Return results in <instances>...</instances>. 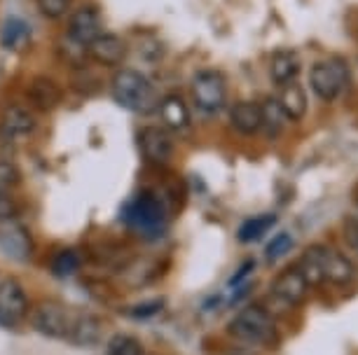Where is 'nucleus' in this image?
Segmentation results:
<instances>
[{
  "instance_id": "f257e3e1",
  "label": "nucleus",
  "mask_w": 358,
  "mask_h": 355,
  "mask_svg": "<svg viewBox=\"0 0 358 355\" xmlns=\"http://www.w3.org/2000/svg\"><path fill=\"white\" fill-rule=\"evenodd\" d=\"M227 332L236 341H244V344L251 346H262L267 351H276L281 346V334L276 330L274 316L260 304H251L246 309H241L229 320Z\"/></svg>"
},
{
  "instance_id": "f03ea898",
  "label": "nucleus",
  "mask_w": 358,
  "mask_h": 355,
  "mask_svg": "<svg viewBox=\"0 0 358 355\" xmlns=\"http://www.w3.org/2000/svg\"><path fill=\"white\" fill-rule=\"evenodd\" d=\"M110 93H113L115 103L136 112V115H150L159 105L157 89H155L150 80L145 75H141L138 70L122 68L115 73L110 80Z\"/></svg>"
},
{
  "instance_id": "7ed1b4c3",
  "label": "nucleus",
  "mask_w": 358,
  "mask_h": 355,
  "mask_svg": "<svg viewBox=\"0 0 358 355\" xmlns=\"http://www.w3.org/2000/svg\"><path fill=\"white\" fill-rule=\"evenodd\" d=\"M124 222L143 236H159L166 227V209L152 192H141L124 209Z\"/></svg>"
},
{
  "instance_id": "20e7f679",
  "label": "nucleus",
  "mask_w": 358,
  "mask_h": 355,
  "mask_svg": "<svg viewBox=\"0 0 358 355\" xmlns=\"http://www.w3.org/2000/svg\"><path fill=\"white\" fill-rule=\"evenodd\" d=\"M349 82V68L342 59H330V61H319L309 70V86L312 91L326 103L340 96L344 84Z\"/></svg>"
},
{
  "instance_id": "39448f33",
  "label": "nucleus",
  "mask_w": 358,
  "mask_h": 355,
  "mask_svg": "<svg viewBox=\"0 0 358 355\" xmlns=\"http://www.w3.org/2000/svg\"><path fill=\"white\" fill-rule=\"evenodd\" d=\"M192 100L201 112H206V115L220 112L225 108V100H227L225 77H222L218 70H199L197 75L192 77Z\"/></svg>"
},
{
  "instance_id": "423d86ee",
  "label": "nucleus",
  "mask_w": 358,
  "mask_h": 355,
  "mask_svg": "<svg viewBox=\"0 0 358 355\" xmlns=\"http://www.w3.org/2000/svg\"><path fill=\"white\" fill-rule=\"evenodd\" d=\"M73 320L76 318L71 316V311L59 301H40L31 313V325L36 327V332L45 334L50 339L71 337Z\"/></svg>"
},
{
  "instance_id": "0eeeda50",
  "label": "nucleus",
  "mask_w": 358,
  "mask_h": 355,
  "mask_svg": "<svg viewBox=\"0 0 358 355\" xmlns=\"http://www.w3.org/2000/svg\"><path fill=\"white\" fill-rule=\"evenodd\" d=\"M269 290H272V297L276 301H281L283 306L293 309V306L305 304L312 287L307 285V280L302 278V273L297 271V266L293 264V266H288V269L276 273V278L272 280V287H269Z\"/></svg>"
},
{
  "instance_id": "6e6552de",
  "label": "nucleus",
  "mask_w": 358,
  "mask_h": 355,
  "mask_svg": "<svg viewBox=\"0 0 358 355\" xmlns=\"http://www.w3.org/2000/svg\"><path fill=\"white\" fill-rule=\"evenodd\" d=\"M29 316V299L24 287L17 280H3L0 283V325L17 327Z\"/></svg>"
},
{
  "instance_id": "1a4fd4ad",
  "label": "nucleus",
  "mask_w": 358,
  "mask_h": 355,
  "mask_svg": "<svg viewBox=\"0 0 358 355\" xmlns=\"http://www.w3.org/2000/svg\"><path fill=\"white\" fill-rule=\"evenodd\" d=\"M138 147L145 162L155 166H166L173 157V140L162 126H143L138 133Z\"/></svg>"
},
{
  "instance_id": "9d476101",
  "label": "nucleus",
  "mask_w": 358,
  "mask_h": 355,
  "mask_svg": "<svg viewBox=\"0 0 358 355\" xmlns=\"http://www.w3.org/2000/svg\"><path fill=\"white\" fill-rule=\"evenodd\" d=\"M319 255H321L323 278H326L328 283L340 285V287L354 283L356 266L347 255H342L340 250H335V248H330V246H323V243H319Z\"/></svg>"
},
{
  "instance_id": "9b49d317",
  "label": "nucleus",
  "mask_w": 358,
  "mask_h": 355,
  "mask_svg": "<svg viewBox=\"0 0 358 355\" xmlns=\"http://www.w3.org/2000/svg\"><path fill=\"white\" fill-rule=\"evenodd\" d=\"M87 54H90V61L103 66V68H115L124 61L127 56V45L124 40L115 33H101L96 40H92L87 45Z\"/></svg>"
},
{
  "instance_id": "f8f14e48",
  "label": "nucleus",
  "mask_w": 358,
  "mask_h": 355,
  "mask_svg": "<svg viewBox=\"0 0 358 355\" xmlns=\"http://www.w3.org/2000/svg\"><path fill=\"white\" fill-rule=\"evenodd\" d=\"M36 115L29 105L12 103L0 115V133L10 140H22L36 131Z\"/></svg>"
},
{
  "instance_id": "ddd939ff",
  "label": "nucleus",
  "mask_w": 358,
  "mask_h": 355,
  "mask_svg": "<svg viewBox=\"0 0 358 355\" xmlns=\"http://www.w3.org/2000/svg\"><path fill=\"white\" fill-rule=\"evenodd\" d=\"M103 29H101V15L92 5H83L71 15L69 22V38H73L80 45H90L92 40H96Z\"/></svg>"
},
{
  "instance_id": "4468645a",
  "label": "nucleus",
  "mask_w": 358,
  "mask_h": 355,
  "mask_svg": "<svg viewBox=\"0 0 358 355\" xmlns=\"http://www.w3.org/2000/svg\"><path fill=\"white\" fill-rule=\"evenodd\" d=\"M26 98H29L31 108L50 112V110L57 108L59 103H62L64 91H62V86L54 82L52 77L38 75V77L31 80L29 86H26Z\"/></svg>"
},
{
  "instance_id": "2eb2a0df",
  "label": "nucleus",
  "mask_w": 358,
  "mask_h": 355,
  "mask_svg": "<svg viewBox=\"0 0 358 355\" xmlns=\"http://www.w3.org/2000/svg\"><path fill=\"white\" fill-rule=\"evenodd\" d=\"M157 112L164 126L171 131H183L190 126V110H187L183 96H178V93H166L164 98H159Z\"/></svg>"
},
{
  "instance_id": "dca6fc26",
  "label": "nucleus",
  "mask_w": 358,
  "mask_h": 355,
  "mask_svg": "<svg viewBox=\"0 0 358 355\" xmlns=\"http://www.w3.org/2000/svg\"><path fill=\"white\" fill-rule=\"evenodd\" d=\"M229 122L244 136H255L262 129V110L253 100H236L229 110Z\"/></svg>"
},
{
  "instance_id": "f3484780",
  "label": "nucleus",
  "mask_w": 358,
  "mask_h": 355,
  "mask_svg": "<svg viewBox=\"0 0 358 355\" xmlns=\"http://www.w3.org/2000/svg\"><path fill=\"white\" fill-rule=\"evenodd\" d=\"M279 103V110L283 112V117L290 119V122H300L307 115V91L302 84L297 82H288L281 86V93L276 98Z\"/></svg>"
},
{
  "instance_id": "a211bd4d",
  "label": "nucleus",
  "mask_w": 358,
  "mask_h": 355,
  "mask_svg": "<svg viewBox=\"0 0 358 355\" xmlns=\"http://www.w3.org/2000/svg\"><path fill=\"white\" fill-rule=\"evenodd\" d=\"M31 248H33L31 236L24 227H19V225L0 227V250H3L5 255L24 262V259L31 257Z\"/></svg>"
},
{
  "instance_id": "6ab92c4d",
  "label": "nucleus",
  "mask_w": 358,
  "mask_h": 355,
  "mask_svg": "<svg viewBox=\"0 0 358 355\" xmlns=\"http://www.w3.org/2000/svg\"><path fill=\"white\" fill-rule=\"evenodd\" d=\"M101 332H103V323L96 316H78L73 320V330H71V341L76 346H94L101 341Z\"/></svg>"
},
{
  "instance_id": "aec40b11",
  "label": "nucleus",
  "mask_w": 358,
  "mask_h": 355,
  "mask_svg": "<svg viewBox=\"0 0 358 355\" xmlns=\"http://www.w3.org/2000/svg\"><path fill=\"white\" fill-rule=\"evenodd\" d=\"M31 40V29L24 19L19 17H10L5 19L3 24V33H0V45L8 52H22Z\"/></svg>"
},
{
  "instance_id": "412c9836",
  "label": "nucleus",
  "mask_w": 358,
  "mask_h": 355,
  "mask_svg": "<svg viewBox=\"0 0 358 355\" xmlns=\"http://www.w3.org/2000/svg\"><path fill=\"white\" fill-rule=\"evenodd\" d=\"M297 73H300V61H297V56L288 50L276 52L272 56V61H269V75L281 86L288 82H295Z\"/></svg>"
},
{
  "instance_id": "4be33fe9",
  "label": "nucleus",
  "mask_w": 358,
  "mask_h": 355,
  "mask_svg": "<svg viewBox=\"0 0 358 355\" xmlns=\"http://www.w3.org/2000/svg\"><path fill=\"white\" fill-rule=\"evenodd\" d=\"M276 225V216L274 213H260V216H253L241 222V227L236 229V239L241 243H253V241H260L265 234Z\"/></svg>"
},
{
  "instance_id": "5701e85b",
  "label": "nucleus",
  "mask_w": 358,
  "mask_h": 355,
  "mask_svg": "<svg viewBox=\"0 0 358 355\" xmlns=\"http://www.w3.org/2000/svg\"><path fill=\"white\" fill-rule=\"evenodd\" d=\"M297 271L302 273V278L307 280L309 287H316L321 283H326V278H323V271H321V255H319V243L309 246L305 252H302V257L297 259Z\"/></svg>"
},
{
  "instance_id": "b1692460",
  "label": "nucleus",
  "mask_w": 358,
  "mask_h": 355,
  "mask_svg": "<svg viewBox=\"0 0 358 355\" xmlns=\"http://www.w3.org/2000/svg\"><path fill=\"white\" fill-rule=\"evenodd\" d=\"M59 52H62V56H64V61L71 66V68H87V61H90V54H87V45H80L76 43L73 38L66 36V40L62 43V47H59Z\"/></svg>"
},
{
  "instance_id": "393cba45",
  "label": "nucleus",
  "mask_w": 358,
  "mask_h": 355,
  "mask_svg": "<svg viewBox=\"0 0 358 355\" xmlns=\"http://www.w3.org/2000/svg\"><path fill=\"white\" fill-rule=\"evenodd\" d=\"M80 264H83V257H80V252L78 250H59L57 255H54L52 259V271L57 273V276H73L78 269H80Z\"/></svg>"
},
{
  "instance_id": "a878e982",
  "label": "nucleus",
  "mask_w": 358,
  "mask_h": 355,
  "mask_svg": "<svg viewBox=\"0 0 358 355\" xmlns=\"http://www.w3.org/2000/svg\"><path fill=\"white\" fill-rule=\"evenodd\" d=\"M108 355H143V346L131 334H115L108 341Z\"/></svg>"
},
{
  "instance_id": "bb28decb",
  "label": "nucleus",
  "mask_w": 358,
  "mask_h": 355,
  "mask_svg": "<svg viewBox=\"0 0 358 355\" xmlns=\"http://www.w3.org/2000/svg\"><path fill=\"white\" fill-rule=\"evenodd\" d=\"M260 110H262V126H267L269 136H276L283 126L281 119H286L283 112L279 110V103H276L274 98H267L265 105H260Z\"/></svg>"
},
{
  "instance_id": "cd10ccee",
  "label": "nucleus",
  "mask_w": 358,
  "mask_h": 355,
  "mask_svg": "<svg viewBox=\"0 0 358 355\" xmlns=\"http://www.w3.org/2000/svg\"><path fill=\"white\" fill-rule=\"evenodd\" d=\"M290 248H293V236H290L288 232H279L267 243L265 255H267L269 262H274V259H281L283 255H286V252H290Z\"/></svg>"
},
{
  "instance_id": "c85d7f7f",
  "label": "nucleus",
  "mask_w": 358,
  "mask_h": 355,
  "mask_svg": "<svg viewBox=\"0 0 358 355\" xmlns=\"http://www.w3.org/2000/svg\"><path fill=\"white\" fill-rule=\"evenodd\" d=\"M71 3H73V0H36L40 15H43L45 19H52V22L64 19L66 15H69Z\"/></svg>"
},
{
  "instance_id": "c756f323",
  "label": "nucleus",
  "mask_w": 358,
  "mask_h": 355,
  "mask_svg": "<svg viewBox=\"0 0 358 355\" xmlns=\"http://www.w3.org/2000/svg\"><path fill=\"white\" fill-rule=\"evenodd\" d=\"M19 180H22V173H19L17 166L0 159V192H10L12 187L19 185Z\"/></svg>"
},
{
  "instance_id": "7c9ffc66",
  "label": "nucleus",
  "mask_w": 358,
  "mask_h": 355,
  "mask_svg": "<svg viewBox=\"0 0 358 355\" xmlns=\"http://www.w3.org/2000/svg\"><path fill=\"white\" fill-rule=\"evenodd\" d=\"M342 239H344V243H347L351 250L358 255V218L354 216H349V218H344V222H342Z\"/></svg>"
},
{
  "instance_id": "2f4dec72",
  "label": "nucleus",
  "mask_w": 358,
  "mask_h": 355,
  "mask_svg": "<svg viewBox=\"0 0 358 355\" xmlns=\"http://www.w3.org/2000/svg\"><path fill=\"white\" fill-rule=\"evenodd\" d=\"M162 306H164V301H162V299L143 301V304L134 306L131 316H134V318H150V316H155V313H159V311H162Z\"/></svg>"
},
{
  "instance_id": "473e14b6",
  "label": "nucleus",
  "mask_w": 358,
  "mask_h": 355,
  "mask_svg": "<svg viewBox=\"0 0 358 355\" xmlns=\"http://www.w3.org/2000/svg\"><path fill=\"white\" fill-rule=\"evenodd\" d=\"M17 216V204L8 192H0V222Z\"/></svg>"
},
{
  "instance_id": "72a5a7b5",
  "label": "nucleus",
  "mask_w": 358,
  "mask_h": 355,
  "mask_svg": "<svg viewBox=\"0 0 358 355\" xmlns=\"http://www.w3.org/2000/svg\"><path fill=\"white\" fill-rule=\"evenodd\" d=\"M255 269V259H246L244 264L239 266V269H236V273L232 278H229V287H239L241 283H244V278L246 276H251V271Z\"/></svg>"
}]
</instances>
